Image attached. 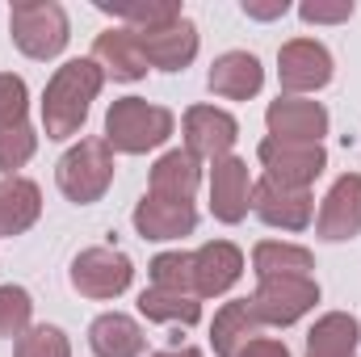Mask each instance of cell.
I'll return each mask as SVG.
<instances>
[{
  "mask_svg": "<svg viewBox=\"0 0 361 357\" xmlns=\"http://www.w3.org/2000/svg\"><path fill=\"white\" fill-rule=\"evenodd\" d=\"M101 85H105V72H101L97 59L59 63L55 76L47 80V92H42V131H47V139L68 143L72 135H80Z\"/></svg>",
  "mask_w": 361,
  "mask_h": 357,
  "instance_id": "6da1fadb",
  "label": "cell"
},
{
  "mask_svg": "<svg viewBox=\"0 0 361 357\" xmlns=\"http://www.w3.org/2000/svg\"><path fill=\"white\" fill-rule=\"evenodd\" d=\"M177 131V118L173 109L156 105V101H143V97H118L109 109H105V143L122 156H147L156 147H164Z\"/></svg>",
  "mask_w": 361,
  "mask_h": 357,
  "instance_id": "7a4b0ae2",
  "label": "cell"
},
{
  "mask_svg": "<svg viewBox=\"0 0 361 357\" xmlns=\"http://www.w3.org/2000/svg\"><path fill=\"white\" fill-rule=\"evenodd\" d=\"M8 34L25 59L47 63V59L63 55V47L72 38V21L59 0H21L8 8Z\"/></svg>",
  "mask_w": 361,
  "mask_h": 357,
  "instance_id": "3957f363",
  "label": "cell"
},
{
  "mask_svg": "<svg viewBox=\"0 0 361 357\" xmlns=\"http://www.w3.org/2000/svg\"><path fill=\"white\" fill-rule=\"evenodd\" d=\"M55 185L76 206L101 202L109 193V185H114V147L105 139H92V135L72 143L55 164Z\"/></svg>",
  "mask_w": 361,
  "mask_h": 357,
  "instance_id": "277c9868",
  "label": "cell"
},
{
  "mask_svg": "<svg viewBox=\"0 0 361 357\" xmlns=\"http://www.w3.org/2000/svg\"><path fill=\"white\" fill-rule=\"evenodd\" d=\"M68 277H72V290H76V294H85L92 303H109V298H118V294L130 290L135 265H130L126 253H118V248H109V244H97V248L76 253Z\"/></svg>",
  "mask_w": 361,
  "mask_h": 357,
  "instance_id": "5b68a950",
  "label": "cell"
},
{
  "mask_svg": "<svg viewBox=\"0 0 361 357\" xmlns=\"http://www.w3.org/2000/svg\"><path fill=\"white\" fill-rule=\"evenodd\" d=\"M252 311L261 328H290L319 303V282L315 277H261L252 290Z\"/></svg>",
  "mask_w": 361,
  "mask_h": 357,
  "instance_id": "8992f818",
  "label": "cell"
},
{
  "mask_svg": "<svg viewBox=\"0 0 361 357\" xmlns=\"http://www.w3.org/2000/svg\"><path fill=\"white\" fill-rule=\"evenodd\" d=\"M332 51L315 38H290L281 42L277 51V85L281 97H307V92H319L332 85Z\"/></svg>",
  "mask_w": 361,
  "mask_h": 357,
  "instance_id": "52a82bcc",
  "label": "cell"
},
{
  "mask_svg": "<svg viewBox=\"0 0 361 357\" xmlns=\"http://www.w3.org/2000/svg\"><path fill=\"white\" fill-rule=\"evenodd\" d=\"M257 160L265 169V177L290 189H311L328 169V152L324 143H277V139H261Z\"/></svg>",
  "mask_w": 361,
  "mask_h": 357,
  "instance_id": "ba28073f",
  "label": "cell"
},
{
  "mask_svg": "<svg viewBox=\"0 0 361 357\" xmlns=\"http://www.w3.org/2000/svg\"><path fill=\"white\" fill-rule=\"evenodd\" d=\"M180 139H185L189 156L214 164V160L231 156V147L240 139V122L219 105H189L185 118H180Z\"/></svg>",
  "mask_w": 361,
  "mask_h": 357,
  "instance_id": "9c48e42d",
  "label": "cell"
},
{
  "mask_svg": "<svg viewBox=\"0 0 361 357\" xmlns=\"http://www.w3.org/2000/svg\"><path fill=\"white\" fill-rule=\"evenodd\" d=\"M252 214L277 231H307L315 219V198L311 189H290V185L261 177L252 181Z\"/></svg>",
  "mask_w": 361,
  "mask_h": 357,
  "instance_id": "30bf717a",
  "label": "cell"
},
{
  "mask_svg": "<svg viewBox=\"0 0 361 357\" xmlns=\"http://www.w3.org/2000/svg\"><path fill=\"white\" fill-rule=\"evenodd\" d=\"M328 122H332L328 109L311 97H277L265 109L269 139H277V143H324Z\"/></svg>",
  "mask_w": 361,
  "mask_h": 357,
  "instance_id": "8fae6325",
  "label": "cell"
},
{
  "mask_svg": "<svg viewBox=\"0 0 361 357\" xmlns=\"http://www.w3.org/2000/svg\"><path fill=\"white\" fill-rule=\"evenodd\" d=\"M135 38L143 47L147 68H156V72H185L197 59V47H202V34L189 17H177L160 30H135Z\"/></svg>",
  "mask_w": 361,
  "mask_h": 357,
  "instance_id": "7c38bea8",
  "label": "cell"
},
{
  "mask_svg": "<svg viewBox=\"0 0 361 357\" xmlns=\"http://www.w3.org/2000/svg\"><path fill=\"white\" fill-rule=\"evenodd\" d=\"M315 236L328 244H345L361 236V173H345L324 193L315 214Z\"/></svg>",
  "mask_w": 361,
  "mask_h": 357,
  "instance_id": "4fadbf2b",
  "label": "cell"
},
{
  "mask_svg": "<svg viewBox=\"0 0 361 357\" xmlns=\"http://www.w3.org/2000/svg\"><path fill=\"white\" fill-rule=\"evenodd\" d=\"M252 210V177H248V160L240 156H223L210 164V214L227 227L244 223Z\"/></svg>",
  "mask_w": 361,
  "mask_h": 357,
  "instance_id": "5bb4252c",
  "label": "cell"
},
{
  "mask_svg": "<svg viewBox=\"0 0 361 357\" xmlns=\"http://www.w3.org/2000/svg\"><path fill=\"white\" fill-rule=\"evenodd\" d=\"M135 231L152 244H164V240H185L193 236L197 227V210L193 202H173V198H156V193H143L135 202V214H130Z\"/></svg>",
  "mask_w": 361,
  "mask_h": 357,
  "instance_id": "9a60e30c",
  "label": "cell"
},
{
  "mask_svg": "<svg viewBox=\"0 0 361 357\" xmlns=\"http://www.w3.org/2000/svg\"><path fill=\"white\" fill-rule=\"evenodd\" d=\"M244 277V253L231 240H210L193 253V294L219 298Z\"/></svg>",
  "mask_w": 361,
  "mask_h": 357,
  "instance_id": "2e32d148",
  "label": "cell"
},
{
  "mask_svg": "<svg viewBox=\"0 0 361 357\" xmlns=\"http://www.w3.org/2000/svg\"><path fill=\"white\" fill-rule=\"evenodd\" d=\"M92 59L101 63L105 76H114V80H122V85H135V80H143V76L152 72L130 25H109V30H101L97 42H92Z\"/></svg>",
  "mask_w": 361,
  "mask_h": 357,
  "instance_id": "e0dca14e",
  "label": "cell"
},
{
  "mask_svg": "<svg viewBox=\"0 0 361 357\" xmlns=\"http://www.w3.org/2000/svg\"><path fill=\"white\" fill-rule=\"evenodd\" d=\"M206 85L223 101H248V97H257L265 89V68H261V59L252 51H223L210 63Z\"/></svg>",
  "mask_w": 361,
  "mask_h": 357,
  "instance_id": "ac0fdd59",
  "label": "cell"
},
{
  "mask_svg": "<svg viewBox=\"0 0 361 357\" xmlns=\"http://www.w3.org/2000/svg\"><path fill=\"white\" fill-rule=\"evenodd\" d=\"M257 337H261V320H257L248 298H231V303H223L214 311V324H210V349H214V357H235Z\"/></svg>",
  "mask_w": 361,
  "mask_h": 357,
  "instance_id": "d6986e66",
  "label": "cell"
},
{
  "mask_svg": "<svg viewBox=\"0 0 361 357\" xmlns=\"http://www.w3.org/2000/svg\"><path fill=\"white\" fill-rule=\"evenodd\" d=\"M143 328L126 311H105L89 324V349L97 357H143Z\"/></svg>",
  "mask_w": 361,
  "mask_h": 357,
  "instance_id": "ffe728a7",
  "label": "cell"
},
{
  "mask_svg": "<svg viewBox=\"0 0 361 357\" xmlns=\"http://www.w3.org/2000/svg\"><path fill=\"white\" fill-rule=\"evenodd\" d=\"M197 185H202V160L189 156L185 147H173V152H164V156L152 164V185H147V193L173 198V202H193Z\"/></svg>",
  "mask_w": 361,
  "mask_h": 357,
  "instance_id": "44dd1931",
  "label": "cell"
},
{
  "mask_svg": "<svg viewBox=\"0 0 361 357\" xmlns=\"http://www.w3.org/2000/svg\"><path fill=\"white\" fill-rule=\"evenodd\" d=\"M42 214V189L30 177L0 181V236H25Z\"/></svg>",
  "mask_w": 361,
  "mask_h": 357,
  "instance_id": "7402d4cb",
  "label": "cell"
},
{
  "mask_svg": "<svg viewBox=\"0 0 361 357\" xmlns=\"http://www.w3.org/2000/svg\"><path fill=\"white\" fill-rule=\"evenodd\" d=\"M361 324L349 311H328L307 332V357H357Z\"/></svg>",
  "mask_w": 361,
  "mask_h": 357,
  "instance_id": "603a6c76",
  "label": "cell"
},
{
  "mask_svg": "<svg viewBox=\"0 0 361 357\" xmlns=\"http://www.w3.org/2000/svg\"><path fill=\"white\" fill-rule=\"evenodd\" d=\"M315 257L302 244H286V240H261L252 248V273L261 277H311Z\"/></svg>",
  "mask_w": 361,
  "mask_h": 357,
  "instance_id": "cb8c5ba5",
  "label": "cell"
},
{
  "mask_svg": "<svg viewBox=\"0 0 361 357\" xmlns=\"http://www.w3.org/2000/svg\"><path fill=\"white\" fill-rule=\"evenodd\" d=\"M139 315L152 320V324H180V328H193L202 320V298L197 294H173V290H156L147 286L139 294Z\"/></svg>",
  "mask_w": 361,
  "mask_h": 357,
  "instance_id": "d4e9b609",
  "label": "cell"
},
{
  "mask_svg": "<svg viewBox=\"0 0 361 357\" xmlns=\"http://www.w3.org/2000/svg\"><path fill=\"white\" fill-rule=\"evenodd\" d=\"M97 8L109 13L114 21L130 25V30H160V25H169V21L185 17L177 0H122V4H105V0H97Z\"/></svg>",
  "mask_w": 361,
  "mask_h": 357,
  "instance_id": "484cf974",
  "label": "cell"
},
{
  "mask_svg": "<svg viewBox=\"0 0 361 357\" xmlns=\"http://www.w3.org/2000/svg\"><path fill=\"white\" fill-rule=\"evenodd\" d=\"M34 298L25 286H0V341H13L21 332H30L34 324Z\"/></svg>",
  "mask_w": 361,
  "mask_h": 357,
  "instance_id": "4316f807",
  "label": "cell"
},
{
  "mask_svg": "<svg viewBox=\"0 0 361 357\" xmlns=\"http://www.w3.org/2000/svg\"><path fill=\"white\" fill-rule=\"evenodd\" d=\"M152 286L173 290V294H193V253H160L152 257Z\"/></svg>",
  "mask_w": 361,
  "mask_h": 357,
  "instance_id": "83f0119b",
  "label": "cell"
},
{
  "mask_svg": "<svg viewBox=\"0 0 361 357\" xmlns=\"http://www.w3.org/2000/svg\"><path fill=\"white\" fill-rule=\"evenodd\" d=\"M34 152H38V131L30 122L0 131V173L4 177H17V169H25L34 160Z\"/></svg>",
  "mask_w": 361,
  "mask_h": 357,
  "instance_id": "f1b7e54d",
  "label": "cell"
},
{
  "mask_svg": "<svg viewBox=\"0 0 361 357\" xmlns=\"http://www.w3.org/2000/svg\"><path fill=\"white\" fill-rule=\"evenodd\" d=\"M13 357H72V341H68V332L55 328V324H34L30 332L17 337Z\"/></svg>",
  "mask_w": 361,
  "mask_h": 357,
  "instance_id": "f546056e",
  "label": "cell"
},
{
  "mask_svg": "<svg viewBox=\"0 0 361 357\" xmlns=\"http://www.w3.org/2000/svg\"><path fill=\"white\" fill-rule=\"evenodd\" d=\"M25 114H30V89H25V80L13 76V72H0V131L21 126Z\"/></svg>",
  "mask_w": 361,
  "mask_h": 357,
  "instance_id": "4dcf8cb0",
  "label": "cell"
},
{
  "mask_svg": "<svg viewBox=\"0 0 361 357\" xmlns=\"http://www.w3.org/2000/svg\"><path fill=\"white\" fill-rule=\"evenodd\" d=\"M298 17L307 25H336V21H349L353 17V0H336V4L307 0V4H298Z\"/></svg>",
  "mask_w": 361,
  "mask_h": 357,
  "instance_id": "1f68e13d",
  "label": "cell"
},
{
  "mask_svg": "<svg viewBox=\"0 0 361 357\" xmlns=\"http://www.w3.org/2000/svg\"><path fill=\"white\" fill-rule=\"evenodd\" d=\"M240 8H244V17H252V21H277V17L290 13V0H244Z\"/></svg>",
  "mask_w": 361,
  "mask_h": 357,
  "instance_id": "d6a6232c",
  "label": "cell"
},
{
  "mask_svg": "<svg viewBox=\"0 0 361 357\" xmlns=\"http://www.w3.org/2000/svg\"><path fill=\"white\" fill-rule=\"evenodd\" d=\"M235 357H290V349H286V341H277V337H257V341H248Z\"/></svg>",
  "mask_w": 361,
  "mask_h": 357,
  "instance_id": "836d02e7",
  "label": "cell"
},
{
  "mask_svg": "<svg viewBox=\"0 0 361 357\" xmlns=\"http://www.w3.org/2000/svg\"><path fill=\"white\" fill-rule=\"evenodd\" d=\"M152 357H206V353L193 349V345H180V349H160V353H152Z\"/></svg>",
  "mask_w": 361,
  "mask_h": 357,
  "instance_id": "e575fe53",
  "label": "cell"
}]
</instances>
